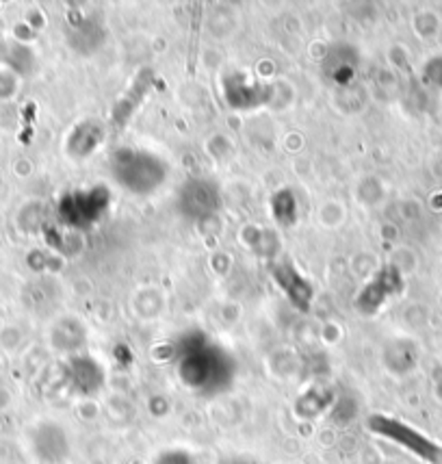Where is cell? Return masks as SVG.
<instances>
[{
    "label": "cell",
    "mask_w": 442,
    "mask_h": 464,
    "mask_svg": "<svg viewBox=\"0 0 442 464\" xmlns=\"http://www.w3.org/2000/svg\"><path fill=\"white\" fill-rule=\"evenodd\" d=\"M273 278L280 284V289L287 293V298L293 302L298 309H308L310 300H312V287L310 283L306 280L301 274L295 269L290 263H282V265L273 267Z\"/></svg>",
    "instance_id": "7"
},
{
    "label": "cell",
    "mask_w": 442,
    "mask_h": 464,
    "mask_svg": "<svg viewBox=\"0 0 442 464\" xmlns=\"http://www.w3.org/2000/svg\"><path fill=\"white\" fill-rule=\"evenodd\" d=\"M273 213L280 224H293L295 221V198L290 191H280L273 200Z\"/></svg>",
    "instance_id": "11"
},
{
    "label": "cell",
    "mask_w": 442,
    "mask_h": 464,
    "mask_svg": "<svg viewBox=\"0 0 442 464\" xmlns=\"http://www.w3.org/2000/svg\"><path fill=\"white\" fill-rule=\"evenodd\" d=\"M106 204H109V193L105 189L96 187L89 189V191H77L72 196L63 198L61 218L69 226L89 228L102 218Z\"/></svg>",
    "instance_id": "3"
},
{
    "label": "cell",
    "mask_w": 442,
    "mask_h": 464,
    "mask_svg": "<svg viewBox=\"0 0 442 464\" xmlns=\"http://www.w3.org/2000/svg\"><path fill=\"white\" fill-rule=\"evenodd\" d=\"M224 96L233 109H254L272 100L273 88L245 74H230L224 80Z\"/></svg>",
    "instance_id": "4"
},
{
    "label": "cell",
    "mask_w": 442,
    "mask_h": 464,
    "mask_svg": "<svg viewBox=\"0 0 442 464\" xmlns=\"http://www.w3.org/2000/svg\"><path fill=\"white\" fill-rule=\"evenodd\" d=\"M221 202L219 187L208 178H193L178 193V209L185 218L199 221L217 213Z\"/></svg>",
    "instance_id": "2"
},
{
    "label": "cell",
    "mask_w": 442,
    "mask_h": 464,
    "mask_svg": "<svg viewBox=\"0 0 442 464\" xmlns=\"http://www.w3.org/2000/svg\"><path fill=\"white\" fill-rule=\"evenodd\" d=\"M105 142V126L98 120H85L68 137V154L74 159H87Z\"/></svg>",
    "instance_id": "8"
},
{
    "label": "cell",
    "mask_w": 442,
    "mask_h": 464,
    "mask_svg": "<svg viewBox=\"0 0 442 464\" xmlns=\"http://www.w3.org/2000/svg\"><path fill=\"white\" fill-rule=\"evenodd\" d=\"M152 85H154V72H152V70H142V72H139L137 77L133 79L131 88L124 91L122 98H117L115 107H113V111H111L113 126L120 128L128 120H131L133 113L139 109V105H142V102L145 100V96L150 94Z\"/></svg>",
    "instance_id": "5"
},
{
    "label": "cell",
    "mask_w": 442,
    "mask_h": 464,
    "mask_svg": "<svg viewBox=\"0 0 442 464\" xmlns=\"http://www.w3.org/2000/svg\"><path fill=\"white\" fill-rule=\"evenodd\" d=\"M111 174L126 191L148 196L163 185L170 172L161 156L145 150L120 148L111 156Z\"/></svg>",
    "instance_id": "1"
},
{
    "label": "cell",
    "mask_w": 442,
    "mask_h": 464,
    "mask_svg": "<svg viewBox=\"0 0 442 464\" xmlns=\"http://www.w3.org/2000/svg\"><path fill=\"white\" fill-rule=\"evenodd\" d=\"M399 276L392 269H384V272L377 276L373 283L366 284V289L360 293L358 298V309L364 312L377 311L382 304H384L386 298H391L395 291H399Z\"/></svg>",
    "instance_id": "9"
},
{
    "label": "cell",
    "mask_w": 442,
    "mask_h": 464,
    "mask_svg": "<svg viewBox=\"0 0 442 464\" xmlns=\"http://www.w3.org/2000/svg\"><path fill=\"white\" fill-rule=\"evenodd\" d=\"M69 29H72L69 40H72L78 52L87 55V52H94L102 44V26L96 18H80Z\"/></svg>",
    "instance_id": "10"
},
{
    "label": "cell",
    "mask_w": 442,
    "mask_h": 464,
    "mask_svg": "<svg viewBox=\"0 0 442 464\" xmlns=\"http://www.w3.org/2000/svg\"><path fill=\"white\" fill-rule=\"evenodd\" d=\"M221 363H224V356H221L217 349L199 345L198 349H191V352L185 356L182 374H185V380L191 382V385H204V382H208L213 371L221 369Z\"/></svg>",
    "instance_id": "6"
}]
</instances>
